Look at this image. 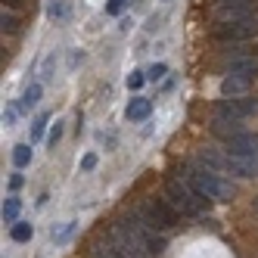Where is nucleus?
I'll return each mask as SVG.
<instances>
[{"label":"nucleus","instance_id":"nucleus-32","mask_svg":"<svg viewBox=\"0 0 258 258\" xmlns=\"http://www.w3.org/2000/svg\"><path fill=\"white\" fill-rule=\"evenodd\" d=\"M255 56H258V44H255Z\"/></svg>","mask_w":258,"mask_h":258},{"label":"nucleus","instance_id":"nucleus-16","mask_svg":"<svg viewBox=\"0 0 258 258\" xmlns=\"http://www.w3.org/2000/svg\"><path fill=\"white\" fill-rule=\"evenodd\" d=\"M47 124H50V112H41L38 118L31 121V146L44 140V131H47Z\"/></svg>","mask_w":258,"mask_h":258},{"label":"nucleus","instance_id":"nucleus-12","mask_svg":"<svg viewBox=\"0 0 258 258\" xmlns=\"http://www.w3.org/2000/svg\"><path fill=\"white\" fill-rule=\"evenodd\" d=\"M233 75H243V78H258V59L255 56H236L230 62Z\"/></svg>","mask_w":258,"mask_h":258},{"label":"nucleus","instance_id":"nucleus-22","mask_svg":"<svg viewBox=\"0 0 258 258\" xmlns=\"http://www.w3.org/2000/svg\"><path fill=\"white\" fill-rule=\"evenodd\" d=\"M47 16H50V19H62V16H66V4H62V0H50V4H47Z\"/></svg>","mask_w":258,"mask_h":258},{"label":"nucleus","instance_id":"nucleus-1","mask_svg":"<svg viewBox=\"0 0 258 258\" xmlns=\"http://www.w3.org/2000/svg\"><path fill=\"white\" fill-rule=\"evenodd\" d=\"M165 199H168L183 218H202L212 206V199L202 196L187 177H168V183H165Z\"/></svg>","mask_w":258,"mask_h":258},{"label":"nucleus","instance_id":"nucleus-24","mask_svg":"<svg viewBox=\"0 0 258 258\" xmlns=\"http://www.w3.org/2000/svg\"><path fill=\"white\" fill-rule=\"evenodd\" d=\"M90 258H121V255H118V252H115L112 246L106 243V246H97L94 252H90Z\"/></svg>","mask_w":258,"mask_h":258},{"label":"nucleus","instance_id":"nucleus-25","mask_svg":"<svg viewBox=\"0 0 258 258\" xmlns=\"http://www.w3.org/2000/svg\"><path fill=\"white\" fill-rule=\"evenodd\" d=\"M143 81H146V72H131L127 75V90H140Z\"/></svg>","mask_w":258,"mask_h":258},{"label":"nucleus","instance_id":"nucleus-9","mask_svg":"<svg viewBox=\"0 0 258 258\" xmlns=\"http://www.w3.org/2000/svg\"><path fill=\"white\" fill-rule=\"evenodd\" d=\"M212 134L215 137H221V140H230V137H236V134H243V124H239V118H212Z\"/></svg>","mask_w":258,"mask_h":258},{"label":"nucleus","instance_id":"nucleus-17","mask_svg":"<svg viewBox=\"0 0 258 258\" xmlns=\"http://www.w3.org/2000/svg\"><path fill=\"white\" fill-rule=\"evenodd\" d=\"M28 162H31V146H28V143L13 146V165H16V168H25Z\"/></svg>","mask_w":258,"mask_h":258},{"label":"nucleus","instance_id":"nucleus-27","mask_svg":"<svg viewBox=\"0 0 258 258\" xmlns=\"http://www.w3.org/2000/svg\"><path fill=\"white\" fill-rule=\"evenodd\" d=\"M59 140H62V124L56 121V124H53V127H50V137H47V143H50V146H56Z\"/></svg>","mask_w":258,"mask_h":258},{"label":"nucleus","instance_id":"nucleus-8","mask_svg":"<svg viewBox=\"0 0 258 258\" xmlns=\"http://www.w3.org/2000/svg\"><path fill=\"white\" fill-rule=\"evenodd\" d=\"M227 171L236 177H258V156H227Z\"/></svg>","mask_w":258,"mask_h":258},{"label":"nucleus","instance_id":"nucleus-4","mask_svg":"<svg viewBox=\"0 0 258 258\" xmlns=\"http://www.w3.org/2000/svg\"><path fill=\"white\" fill-rule=\"evenodd\" d=\"M212 38L221 44H239V41L258 38V19L249 16V19H239V22H215Z\"/></svg>","mask_w":258,"mask_h":258},{"label":"nucleus","instance_id":"nucleus-15","mask_svg":"<svg viewBox=\"0 0 258 258\" xmlns=\"http://www.w3.org/2000/svg\"><path fill=\"white\" fill-rule=\"evenodd\" d=\"M10 236H13V243H28V239L34 236V227L28 224V221H16V224L10 227Z\"/></svg>","mask_w":258,"mask_h":258},{"label":"nucleus","instance_id":"nucleus-18","mask_svg":"<svg viewBox=\"0 0 258 258\" xmlns=\"http://www.w3.org/2000/svg\"><path fill=\"white\" fill-rule=\"evenodd\" d=\"M19 209H22V202L16 199V196H10V199L4 202V224H16V218H19Z\"/></svg>","mask_w":258,"mask_h":258},{"label":"nucleus","instance_id":"nucleus-6","mask_svg":"<svg viewBox=\"0 0 258 258\" xmlns=\"http://www.w3.org/2000/svg\"><path fill=\"white\" fill-rule=\"evenodd\" d=\"M255 16L252 0H215V22H239Z\"/></svg>","mask_w":258,"mask_h":258},{"label":"nucleus","instance_id":"nucleus-2","mask_svg":"<svg viewBox=\"0 0 258 258\" xmlns=\"http://www.w3.org/2000/svg\"><path fill=\"white\" fill-rule=\"evenodd\" d=\"M106 243L112 246L121 258H153V252H150V246H146V239L127 224H112L109 227V233H106Z\"/></svg>","mask_w":258,"mask_h":258},{"label":"nucleus","instance_id":"nucleus-3","mask_svg":"<svg viewBox=\"0 0 258 258\" xmlns=\"http://www.w3.org/2000/svg\"><path fill=\"white\" fill-rule=\"evenodd\" d=\"M183 177H187L202 196H209L212 202H230L233 193H236L230 180L218 177V171H209V168H202V165H193V168L183 174Z\"/></svg>","mask_w":258,"mask_h":258},{"label":"nucleus","instance_id":"nucleus-23","mask_svg":"<svg viewBox=\"0 0 258 258\" xmlns=\"http://www.w3.org/2000/svg\"><path fill=\"white\" fill-rule=\"evenodd\" d=\"M72 230H75V221H69V224H66L62 230H56V227H53V233H50V236L56 239V243H66V239L72 236Z\"/></svg>","mask_w":258,"mask_h":258},{"label":"nucleus","instance_id":"nucleus-21","mask_svg":"<svg viewBox=\"0 0 258 258\" xmlns=\"http://www.w3.org/2000/svg\"><path fill=\"white\" fill-rule=\"evenodd\" d=\"M127 7H131V0H109V4H106V16H121Z\"/></svg>","mask_w":258,"mask_h":258},{"label":"nucleus","instance_id":"nucleus-5","mask_svg":"<svg viewBox=\"0 0 258 258\" xmlns=\"http://www.w3.org/2000/svg\"><path fill=\"white\" fill-rule=\"evenodd\" d=\"M215 115L218 118H239V121L249 115H258V97H224V100H218Z\"/></svg>","mask_w":258,"mask_h":258},{"label":"nucleus","instance_id":"nucleus-20","mask_svg":"<svg viewBox=\"0 0 258 258\" xmlns=\"http://www.w3.org/2000/svg\"><path fill=\"white\" fill-rule=\"evenodd\" d=\"M0 31H4V34H16V31H19V22H16V16H10L7 10H4V16H0Z\"/></svg>","mask_w":258,"mask_h":258},{"label":"nucleus","instance_id":"nucleus-19","mask_svg":"<svg viewBox=\"0 0 258 258\" xmlns=\"http://www.w3.org/2000/svg\"><path fill=\"white\" fill-rule=\"evenodd\" d=\"M165 75H168V66L165 62H153L150 69H146V81H162Z\"/></svg>","mask_w":258,"mask_h":258},{"label":"nucleus","instance_id":"nucleus-31","mask_svg":"<svg viewBox=\"0 0 258 258\" xmlns=\"http://www.w3.org/2000/svg\"><path fill=\"white\" fill-rule=\"evenodd\" d=\"M0 4H4V10H7V7H10V10H19L22 0H0Z\"/></svg>","mask_w":258,"mask_h":258},{"label":"nucleus","instance_id":"nucleus-11","mask_svg":"<svg viewBox=\"0 0 258 258\" xmlns=\"http://www.w3.org/2000/svg\"><path fill=\"white\" fill-rule=\"evenodd\" d=\"M150 112H153V100L134 97L131 103H127V109H124V118L127 121H146V118H150Z\"/></svg>","mask_w":258,"mask_h":258},{"label":"nucleus","instance_id":"nucleus-28","mask_svg":"<svg viewBox=\"0 0 258 258\" xmlns=\"http://www.w3.org/2000/svg\"><path fill=\"white\" fill-rule=\"evenodd\" d=\"M97 162H100L97 153H87V156L81 159V171H94V168H97Z\"/></svg>","mask_w":258,"mask_h":258},{"label":"nucleus","instance_id":"nucleus-14","mask_svg":"<svg viewBox=\"0 0 258 258\" xmlns=\"http://www.w3.org/2000/svg\"><path fill=\"white\" fill-rule=\"evenodd\" d=\"M41 94H44V87H41V81H31V84L25 87V94H22V103H19V112H28L31 106H38V103H41Z\"/></svg>","mask_w":258,"mask_h":258},{"label":"nucleus","instance_id":"nucleus-13","mask_svg":"<svg viewBox=\"0 0 258 258\" xmlns=\"http://www.w3.org/2000/svg\"><path fill=\"white\" fill-rule=\"evenodd\" d=\"M199 165H202V168H209V171H227V156L221 159L215 150L206 146V150H199Z\"/></svg>","mask_w":258,"mask_h":258},{"label":"nucleus","instance_id":"nucleus-26","mask_svg":"<svg viewBox=\"0 0 258 258\" xmlns=\"http://www.w3.org/2000/svg\"><path fill=\"white\" fill-rule=\"evenodd\" d=\"M53 62H56V56L50 53V56L44 59V69H41V78H44V81H50V78H53Z\"/></svg>","mask_w":258,"mask_h":258},{"label":"nucleus","instance_id":"nucleus-7","mask_svg":"<svg viewBox=\"0 0 258 258\" xmlns=\"http://www.w3.org/2000/svg\"><path fill=\"white\" fill-rule=\"evenodd\" d=\"M227 156H258V134L243 131L227 140Z\"/></svg>","mask_w":258,"mask_h":258},{"label":"nucleus","instance_id":"nucleus-30","mask_svg":"<svg viewBox=\"0 0 258 258\" xmlns=\"http://www.w3.org/2000/svg\"><path fill=\"white\" fill-rule=\"evenodd\" d=\"M22 187V174H13L10 177V190H19Z\"/></svg>","mask_w":258,"mask_h":258},{"label":"nucleus","instance_id":"nucleus-29","mask_svg":"<svg viewBox=\"0 0 258 258\" xmlns=\"http://www.w3.org/2000/svg\"><path fill=\"white\" fill-rule=\"evenodd\" d=\"M16 115H19V106H16V109H4V124H7V127L16 124Z\"/></svg>","mask_w":258,"mask_h":258},{"label":"nucleus","instance_id":"nucleus-10","mask_svg":"<svg viewBox=\"0 0 258 258\" xmlns=\"http://www.w3.org/2000/svg\"><path fill=\"white\" fill-rule=\"evenodd\" d=\"M249 81L252 78H243V75H230L221 81V97H246L249 94Z\"/></svg>","mask_w":258,"mask_h":258},{"label":"nucleus","instance_id":"nucleus-33","mask_svg":"<svg viewBox=\"0 0 258 258\" xmlns=\"http://www.w3.org/2000/svg\"><path fill=\"white\" fill-rule=\"evenodd\" d=\"M255 212H258V199H255Z\"/></svg>","mask_w":258,"mask_h":258}]
</instances>
